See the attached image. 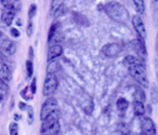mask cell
Segmentation results:
<instances>
[{
	"mask_svg": "<svg viewBox=\"0 0 158 135\" xmlns=\"http://www.w3.org/2000/svg\"><path fill=\"white\" fill-rule=\"evenodd\" d=\"M123 64L128 68L132 78L143 88L148 87V79L146 76V67L145 64L140 57H135L133 55H128L123 59Z\"/></svg>",
	"mask_w": 158,
	"mask_h": 135,
	"instance_id": "cell-1",
	"label": "cell"
},
{
	"mask_svg": "<svg viewBox=\"0 0 158 135\" xmlns=\"http://www.w3.org/2000/svg\"><path fill=\"white\" fill-rule=\"evenodd\" d=\"M104 11L115 22L127 23L128 20H129V13H128L127 9L118 1L107 2L104 6Z\"/></svg>",
	"mask_w": 158,
	"mask_h": 135,
	"instance_id": "cell-2",
	"label": "cell"
},
{
	"mask_svg": "<svg viewBox=\"0 0 158 135\" xmlns=\"http://www.w3.org/2000/svg\"><path fill=\"white\" fill-rule=\"evenodd\" d=\"M57 85H59V81L57 78L55 77L54 74H48L46 80H44V89H42V94L44 96H52V94L56 91Z\"/></svg>",
	"mask_w": 158,
	"mask_h": 135,
	"instance_id": "cell-3",
	"label": "cell"
},
{
	"mask_svg": "<svg viewBox=\"0 0 158 135\" xmlns=\"http://www.w3.org/2000/svg\"><path fill=\"white\" fill-rule=\"evenodd\" d=\"M57 109V100L55 97H50L49 96L46 100V102L42 104L41 111H40V118H41V121L44 120L51 112H53L54 110Z\"/></svg>",
	"mask_w": 158,
	"mask_h": 135,
	"instance_id": "cell-4",
	"label": "cell"
},
{
	"mask_svg": "<svg viewBox=\"0 0 158 135\" xmlns=\"http://www.w3.org/2000/svg\"><path fill=\"white\" fill-rule=\"evenodd\" d=\"M131 47L134 50V52L139 55V57L145 59V57L147 56V51H146V48H145V40L144 39L138 37L136 39L132 40Z\"/></svg>",
	"mask_w": 158,
	"mask_h": 135,
	"instance_id": "cell-5",
	"label": "cell"
},
{
	"mask_svg": "<svg viewBox=\"0 0 158 135\" xmlns=\"http://www.w3.org/2000/svg\"><path fill=\"white\" fill-rule=\"evenodd\" d=\"M141 131L144 134H151L154 135L156 134V126L154 121L152 120V118H149L148 116H145V117H142L141 119Z\"/></svg>",
	"mask_w": 158,
	"mask_h": 135,
	"instance_id": "cell-6",
	"label": "cell"
},
{
	"mask_svg": "<svg viewBox=\"0 0 158 135\" xmlns=\"http://www.w3.org/2000/svg\"><path fill=\"white\" fill-rule=\"evenodd\" d=\"M132 25H133L134 29L138 34V37L142 38L144 40L146 39V29H145V25L140 15H134L132 18Z\"/></svg>",
	"mask_w": 158,
	"mask_h": 135,
	"instance_id": "cell-7",
	"label": "cell"
},
{
	"mask_svg": "<svg viewBox=\"0 0 158 135\" xmlns=\"http://www.w3.org/2000/svg\"><path fill=\"white\" fill-rule=\"evenodd\" d=\"M1 50L2 52L7 53L8 55H13L16 51V44L9 38H6V36H1V41H0Z\"/></svg>",
	"mask_w": 158,
	"mask_h": 135,
	"instance_id": "cell-8",
	"label": "cell"
},
{
	"mask_svg": "<svg viewBox=\"0 0 158 135\" xmlns=\"http://www.w3.org/2000/svg\"><path fill=\"white\" fill-rule=\"evenodd\" d=\"M79 104L84 109V111L87 115H91L93 111V102L91 97L86 93H82V95L79 97Z\"/></svg>",
	"mask_w": 158,
	"mask_h": 135,
	"instance_id": "cell-9",
	"label": "cell"
},
{
	"mask_svg": "<svg viewBox=\"0 0 158 135\" xmlns=\"http://www.w3.org/2000/svg\"><path fill=\"white\" fill-rule=\"evenodd\" d=\"M121 51L120 46H118L117 43H108L102 48V53L105 55L106 57H113L116 56L117 54H119Z\"/></svg>",
	"mask_w": 158,
	"mask_h": 135,
	"instance_id": "cell-10",
	"label": "cell"
},
{
	"mask_svg": "<svg viewBox=\"0 0 158 135\" xmlns=\"http://www.w3.org/2000/svg\"><path fill=\"white\" fill-rule=\"evenodd\" d=\"M62 53H63V48L61 44H54V46L50 47L48 51V62L57 59L59 56H61Z\"/></svg>",
	"mask_w": 158,
	"mask_h": 135,
	"instance_id": "cell-11",
	"label": "cell"
},
{
	"mask_svg": "<svg viewBox=\"0 0 158 135\" xmlns=\"http://www.w3.org/2000/svg\"><path fill=\"white\" fill-rule=\"evenodd\" d=\"M15 16V11L11 9H3L2 10V14H1V20L5 23L7 26H10L13 22V18Z\"/></svg>",
	"mask_w": 158,
	"mask_h": 135,
	"instance_id": "cell-12",
	"label": "cell"
},
{
	"mask_svg": "<svg viewBox=\"0 0 158 135\" xmlns=\"http://www.w3.org/2000/svg\"><path fill=\"white\" fill-rule=\"evenodd\" d=\"M0 76H1V79H3L5 81L9 82L12 79V74L11 70H10L9 66L5 63V62H1V67H0Z\"/></svg>",
	"mask_w": 158,
	"mask_h": 135,
	"instance_id": "cell-13",
	"label": "cell"
},
{
	"mask_svg": "<svg viewBox=\"0 0 158 135\" xmlns=\"http://www.w3.org/2000/svg\"><path fill=\"white\" fill-rule=\"evenodd\" d=\"M133 112L136 117H143L145 112V107L143 105V102L138 100H134L133 102Z\"/></svg>",
	"mask_w": 158,
	"mask_h": 135,
	"instance_id": "cell-14",
	"label": "cell"
},
{
	"mask_svg": "<svg viewBox=\"0 0 158 135\" xmlns=\"http://www.w3.org/2000/svg\"><path fill=\"white\" fill-rule=\"evenodd\" d=\"M41 134H59L60 133V122L57 121L56 123L52 124L51 126L47 128L46 130L40 131Z\"/></svg>",
	"mask_w": 158,
	"mask_h": 135,
	"instance_id": "cell-15",
	"label": "cell"
},
{
	"mask_svg": "<svg viewBox=\"0 0 158 135\" xmlns=\"http://www.w3.org/2000/svg\"><path fill=\"white\" fill-rule=\"evenodd\" d=\"M7 81H5L3 79L0 80V96H1V100H3L7 97L8 93H9V85L7 84Z\"/></svg>",
	"mask_w": 158,
	"mask_h": 135,
	"instance_id": "cell-16",
	"label": "cell"
},
{
	"mask_svg": "<svg viewBox=\"0 0 158 135\" xmlns=\"http://www.w3.org/2000/svg\"><path fill=\"white\" fill-rule=\"evenodd\" d=\"M116 106L119 111H126L128 109V107H129V102L125 97H120L117 100Z\"/></svg>",
	"mask_w": 158,
	"mask_h": 135,
	"instance_id": "cell-17",
	"label": "cell"
},
{
	"mask_svg": "<svg viewBox=\"0 0 158 135\" xmlns=\"http://www.w3.org/2000/svg\"><path fill=\"white\" fill-rule=\"evenodd\" d=\"M64 0H52L51 3V14H55L57 12V10H60L63 7Z\"/></svg>",
	"mask_w": 158,
	"mask_h": 135,
	"instance_id": "cell-18",
	"label": "cell"
},
{
	"mask_svg": "<svg viewBox=\"0 0 158 135\" xmlns=\"http://www.w3.org/2000/svg\"><path fill=\"white\" fill-rule=\"evenodd\" d=\"M60 27V23L59 22H54L52 25H51L50 27V31H49V35H48V41L49 43H50L51 41H52L53 37L55 36V33H56L57 28Z\"/></svg>",
	"mask_w": 158,
	"mask_h": 135,
	"instance_id": "cell-19",
	"label": "cell"
},
{
	"mask_svg": "<svg viewBox=\"0 0 158 135\" xmlns=\"http://www.w3.org/2000/svg\"><path fill=\"white\" fill-rule=\"evenodd\" d=\"M133 3L135 6L136 11L139 12V14H143L145 12V2L144 0H133Z\"/></svg>",
	"mask_w": 158,
	"mask_h": 135,
	"instance_id": "cell-20",
	"label": "cell"
},
{
	"mask_svg": "<svg viewBox=\"0 0 158 135\" xmlns=\"http://www.w3.org/2000/svg\"><path fill=\"white\" fill-rule=\"evenodd\" d=\"M134 100H141V102H145V93L142 89L140 88H135V92H134Z\"/></svg>",
	"mask_w": 158,
	"mask_h": 135,
	"instance_id": "cell-21",
	"label": "cell"
},
{
	"mask_svg": "<svg viewBox=\"0 0 158 135\" xmlns=\"http://www.w3.org/2000/svg\"><path fill=\"white\" fill-rule=\"evenodd\" d=\"M151 100H152V103L153 104H157L158 103V90L155 85L152 87V90H151Z\"/></svg>",
	"mask_w": 158,
	"mask_h": 135,
	"instance_id": "cell-22",
	"label": "cell"
},
{
	"mask_svg": "<svg viewBox=\"0 0 158 135\" xmlns=\"http://www.w3.org/2000/svg\"><path fill=\"white\" fill-rule=\"evenodd\" d=\"M75 20H76L77 23L82 25H89V21L86 16H84L82 14H75Z\"/></svg>",
	"mask_w": 158,
	"mask_h": 135,
	"instance_id": "cell-23",
	"label": "cell"
},
{
	"mask_svg": "<svg viewBox=\"0 0 158 135\" xmlns=\"http://www.w3.org/2000/svg\"><path fill=\"white\" fill-rule=\"evenodd\" d=\"M34 72V67H33V62L31 59H28L26 61V75H27V79L31 78Z\"/></svg>",
	"mask_w": 158,
	"mask_h": 135,
	"instance_id": "cell-24",
	"label": "cell"
},
{
	"mask_svg": "<svg viewBox=\"0 0 158 135\" xmlns=\"http://www.w3.org/2000/svg\"><path fill=\"white\" fill-rule=\"evenodd\" d=\"M34 110H33V107L28 106L27 107V122L28 124H31L34 122Z\"/></svg>",
	"mask_w": 158,
	"mask_h": 135,
	"instance_id": "cell-25",
	"label": "cell"
},
{
	"mask_svg": "<svg viewBox=\"0 0 158 135\" xmlns=\"http://www.w3.org/2000/svg\"><path fill=\"white\" fill-rule=\"evenodd\" d=\"M10 129V134L11 135H18L19 134V124L16 122H12L9 126Z\"/></svg>",
	"mask_w": 158,
	"mask_h": 135,
	"instance_id": "cell-26",
	"label": "cell"
},
{
	"mask_svg": "<svg viewBox=\"0 0 158 135\" xmlns=\"http://www.w3.org/2000/svg\"><path fill=\"white\" fill-rule=\"evenodd\" d=\"M31 90V87H26L24 88V90H23L22 92H21V95H22V97L24 98V100H31L33 98V94H28V91Z\"/></svg>",
	"mask_w": 158,
	"mask_h": 135,
	"instance_id": "cell-27",
	"label": "cell"
},
{
	"mask_svg": "<svg viewBox=\"0 0 158 135\" xmlns=\"http://www.w3.org/2000/svg\"><path fill=\"white\" fill-rule=\"evenodd\" d=\"M56 69H59V64L57 62L52 61V63H50L48 66V74H54Z\"/></svg>",
	"mask_w": 158,
	"mask_h": 135,
	"instance_id": "cell-28",
	"label": "cell"
},
{
	"mask_svg": "<svg viewBox=\"0 0 158 135\" xmlns=\"http://www.w3.org/2000/svg\"><path fill=\"white\" fill-rule=\"evenodd\" d=\"M36 13H37V6H36L35 3H33V5H31V7H29V10H28V18H29V20H31V18H33L34 16L36 15Z\"/></svg>",
	"mask_w": 158,
	"mask_h": 135,
	"instance_id": "cell-29",
	"label": "cell"
},
{
	"mask_svg": "<svg viewBox=\"0 0 158 135\" xmlns=\"http://www.w3.org/2000/svg\"><path fill=\"white\" fill-rule=\"evenodd\" d=\"M31 92H33L34 94L36 93V91H37V79H36V77L35 78L31 80Z\"/></svg>",
	"mask_w": 158,
	"mask_h": 135,
	"instance_id": "cell-30",
	"label": "cell"
},
{
	"mask_svg": "<svg viewBox=\"0 0 158 135\" xmlns=\"http://www.w3.org/2000/svg\"><path fill=\"white\" fill-rule=\"evenodd\" d=\"M10 34H11V36H12V37H14V38H19L21 36V33H20V31H19L18 28H11Z\"/></svg>",
	"mask_w": 158,
	"mask_h": 135,
	"instance_id": "cell-31",
	"label": "cell"
},
{
	"mask_svg": "<svg viewBox=\"0 0 158 135\" xmlns=\"http://www.w3.org/2000/svg\"><path fill=\"white\" fill-rule=\"evenodd\" d=\"M33 31H34L33 22H31V20H29L28 26H27V35H28V36H31V35H33Z\"/></svg>",
	"mask_w": 158,
	"mask_h": 135,
	"instance_id": "cell-32",
	"label": "cell"
},
{
	"mask_svg": "<svg viewBox=\"0 0 158 135\" xmlns=\"http://www.w3.org/2000/svg\"><path fill=\"white\" fill-rule=\"evenodd\" d=\"M19 107H20V109H21V110H27V107H28V106H27V105L26 104H24V103H22V102H21L20 103V104H19Z\"/></svg>",
	"mask_w": 158,
	"mask_h": 135,
	"instance_id": "cell-33",
	"label": "cell"
},
{
	"mask_svg": "<svg viewBox=\"0 0 158 135\" xmlns=\"http://www.w3.org/2000/svg\"><path fill=\"white\" fill-rule=\"evenodd\" d=\"M29 56H31V59H33V56H34V53H33V48H29Z\"/></svg>",
	"mask_w": 158,
	"mask_h": 135,
	"instance_id": "cell-34",
	"label": "cell"
},
{
	"mask_svg": "<svg viewBox=\"0 0 158 135\" xmlns=\"http://www.w3.org/2000/svg\"><path fill=\"white\" fill-rule=\"evenodd\" d=\"M153 2H154V5L157 7V9H158V0H153Z\"/></svg>",
	"mask_w": 158,
	"mask_h": 135,
	"instance_id": "cell-35",
	"label": "cell"
},
{
	"mask_svg": "<svg viewBox=\"0 0 158 135\" xmlns=\"http://www.w3.org/2000/svg\"><path fill=\"white\" fill-rule=\"evenodd\" d=\"M156 50L158 52V35H157V39H156Z\"/></svg>",
	"mask_w": 158,
	"mask_h": 135,
	"instance_id": "cell-36",
	"label": "cell"
},
{
	"mask_svg": "<svg viewBox=\"0 0 158 135\" xmlns=\"http://www.w3.org/2000/svg\"><path fill=\"white\" fill-rule=\"evenodd\" d=\"M20 118H21L20 115H15V116H14V119H15V120H19Z\"/></svg>",
	"mask_w": 158,
	"mask_h": 135,
	"instance_id": "cell-37",
	"label": "cell"
}]
</instances>
